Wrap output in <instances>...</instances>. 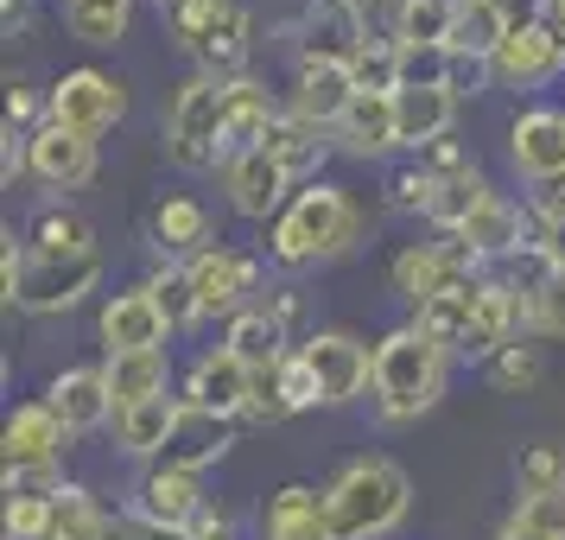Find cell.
Wrapping results in <instances>:
<instances>
[{
    "mask_svg": "<svg viewBox=\"0 0 565 540\" xmlns=\"http://www.w3.org/2000/svg\"><path fill=\"white\" fill-rule=\"evenodd\" d=\"M362 242V210L343 184H306L292 191V204L267 223V255L280 267H318V261L350 255Z\"/></svg>",
    "mask_w": 565,
    "mask_h": 540,
    "instance_id": "cell-1",
    "label": "cell"
},
{
    "mask_svg": "<svg viewBox=\"0 0 565 540\" xmlns=\"http://www.w3.org/2000/svg\"><path fill=\"white\" fill-rule=\"evenodd\" d=\"M331 534L337 540H387L413 509V484L394 458H350L331 484Z\"/></svg>",
    "mask_w": 565,
    "mask_h": 540,
    "instance_id": "cell-2",
    "label": "cell"
},
{
    "mask_svg": "<svg viewBox=\"0 0 565 540\" xmlns=\"http://www.w3.org/2000/svg\"><path fill=\"white\" fill-rule=\"evenodd\" d=\"M445 362H451V350H438L419 325L387 331L382 343H375V388H369V394H375V413H382L387 426L419 420V413L445 394Z\"/></svg>",
    "mask_w": 565,
    "mask_h": 540,
    "instance_id": "cell-3",
    "label": "cell"
},
{
    "mask_svg": "<svg viewBox=\"0 0 565 540\" xmlns=\"http://www.w3.org/2000/svg\"><path fill=\"white\" fill-rule=\"evenodd\" d=\"M230 140V83L223 77H184L172 108H166V153L184 172H216Z\"/></svg>",
    "mask_w": 565,
    "mask_h": 540,
    "instance_id": "cell-4",
    "label": "cell"
},
{
    "mask_svg": "<svg viewBox=\"0 0 565 540\" xmlns=\"http://www.w3.org/2000/svg\"><path fill=\"white\" fill-rule=\"evenodd\" d=\"M166 20H172V39L198 57L204 77H223V83L242 77L248 45H255V20H248L242 0H184Z\"/></svg>",
    "mask_w": 565,
    "mask_h": 540,
    "instance_id": "cell-5",
    "label": "cell"
},
{
    "mask_svg": "<svg viewBox=\"0 0 565 540\" xmlns=\"http://www.w3.org/2000/svg\"><path fill=\"white\" fill-rule=\"evenodd\" d=\"M103 280V255H45L20 242V274H7V306L20 311H71Z\"/></svg>",
    "mask_w": 565,
    "mask_h": 540,
    "instance_id": "cell-6",
    "label": "cell"
},
{
    "mask_svg": "<svg viewBox=\"0 0 565 540\" xmlns=\"http://www.w3.org/2000/svg\"><path fill=\"white\" fill-rule=\"evenodd\" d=\"M121 115H128V83L96 71V64H77V71H64L45 89V121H57L71 134H89V140H103Z\"/></svg>",
    "mask_w": 565,
    "mask_h": 540,
    "instance_id": "cell-7",
    "label": "cell"
},
{
    "mask_svg": "<svg viewBox=\"0 0 565 540\" xmlns=\"http://www.w3.org/2000/svg\"><path fill=\"white\" fill-rule=\"evenodd\" d=\"M210 509L204 496V477L198 470H179V464H153L140 484H134V502L128 515L147 528V534H191V521Z\"/></svg>",
    "mask_w": 565,
    "mask_h": 540,
    "instance_id": "cell-8",
    "label": "cell"
},
{
    "mask_svg": "<svg viewBox=\"0 0 565 540\" xmlns=\"http://www.w3.org/2000/svg\"><path fill=\"white\" fill-rule=\"evenodd\" d=\"M299 350H306L311 375H318L324 407H350L362 388H375V350L356 331H311Z\"/></svg>",
    "mask_w": 565,
    "mask_h": 540,
    "instance_id": "cell-9",
    "label": "cell"
},
{
    "mask_svg": "<svg viewBox=\"0 0 565 540\" xmlns=\"http://www.w3.org/2000/svg\"><path fill=\"white\" fill-rule=\"evenodd\" d=\"M184 267H191V286H198V311L204 318H235L260 293V261L248 248H230V242L204 248V255L184 261Z\"/></svg>",
    "mask_w": 565,
    "mask_h": 540,
    "instance_id": "cell-10",
    "label": "cell"
},
{
    "mask_svg": "<svg viewBox=\"0 0 565 540\" xmlns=\"http://www.w3.org/2000/svg\"><path fill=\"white\" fill-rule=\"evenodd\" d=\"M96 337H103L108 357H121V350H166L172 325H166V311H159L153 286L140 280V286H128V293H108L103 299V311H96Z\"/></svg>",
    "mask_w": 565,
    "mask_h": 540,
    "instance_id": "cell-11",
    "label": "cell"
},
{
    "mask_svg": "<svg viewBox=\"0 0 565 540\" xmlns=\"http://www.w3.org/2000/svg\"><path fill=\"white\" fill-rule=\"evenodd\" d=\"M26 179H39L45 191H83V184L96 179V140L45 121L26 140Z\"/></svg>",
    "mask_w": 565,
    "mask_h": 540,
    "instance_id": "cell-12",
    "label": "cell"
},
{
    "mask_svg": "<svg viewBox=\"0 0 565 540\" xmlns=\"http://www.w3.org/2000/svg\"><path fill=\"white\" fill-rule=\"evenodd\" d=\"M248 401H255V369H248V362H235L230 350H204V357L191 362V375H184V407L216 413V420H242Z\"/></svg>",
    "mask_w": 565,
    "mask_h": 540,
    "instance_id": "cell-13",
    "label": "cell"
},
{
    "mask_svg": "<svg viewBox=\"0 0 565 540\" xmlns=\"http://www.w3.org/2000/svg\"><path fill=\"white\" fill-rule=\"evenodd\" d=\"M223 184H230V210L248 216V223H274V216L292 204V179H286V166L267 153V147L230 159V166H223Z\"/></svg>",
    "mask_w": 565,
    "mask_h": 540,
    "instance_id": "cell-14",
    "label": "cell"
},
{
    "mask_svg": "<svg viewBox=\"0 0 565 540\" xmlns=\"http://www.w3.org/2000/svg\"><path fill=\"white\" fill-rule=\"evenodd\" d=\"M369 45L356 0H311L306 27H299V64H356V52Z\"/></svg>",
    "mask_w": 565,
    "mask_h": 540,
    "instance_id": "cell-15",
    "label": "cell"
},
{
    "mask_svg": "<svg viewBox=\"0 0 565 540\" xmlns=\"http://www.w3.org/2000/svg\"><path fill=\"white\" fill-rule=\"evenodd\" d=\"M509 159L521 179L565 184V115L559 108H521L509 128Z\"/></svg>",
    "mask_w": 565,
    "mask_h": 540,
    "instance_id": "cell-16",
    "label": "cell"
},
{
    "mask_svg": "<svg viewBox=\"0 0 565 540\" xmlns=\"http://www.w3.org/2000/svg\"><path fill=\"white\" fill-rule=\"evenodd\" d=\"M521 325H527V318H521V293H514L509 280H495V274H483V280H477V311H470L463 357L470 362H495L514 343Z\"/></svg>",
    "mask_w": 565,
    "mask_h": 540,
    "instance_id": "cell-17",
    "label": "cell"
},
{
    "mask_svg": "<svg viewBox=\"0 0 565 540\" xmlns=\"http://www.w3.org/2000/svg\"><path fill=\"white\" fill-rule=\"evenodd\" d=\"M565 71V52L559 39L546 32V20H521V27L502 39V52H495V83H509V89H540V83Z\"/></svg>",
    "mask_w": 565,
    "mask_h": 540,
    "instance_id": "cell-18",
    "label": "cell"
},
{
    "mask_svg": "<svg viewBox=\"0 0 565 540\" xmlns=\"http://www.w3.org/2000/svg\"><path fill=\"white\" fill-rule=\"evenodd\" d=\"M260 540H337L331 534V496L311 484H280L260 509Z\"/></svg>",
    "mask_w": 565,
    "mask_h": 540,
    "instance_id": "cell-19",
    "label": "cell"
},
{
    "mask_svg": "<svg viewBox=\"0 0 565 540\" xmlns=\"http://www.w3.org/2000/svg\"><path fill=\"white\" fill-rule=\"evenodd\" d=\"M356 103V77H350V64H299V77H292V115L311 121V128L331 134L343 115Z\"/></svg>",
    "mask_w": 565,
    "mask_h": 540,
    "instance_id": "cell-20",
    "label": "cell"
},
{
    "mask_svg": "<svg viewBox=\"0 0 565 540\" xmlns=\"http://www.w3.org/2000/svg\"><path fill=\"white\" fill-rule=\"evenodd\" d=\"M147 230H153V248L166 261H198L204 248H216V223H210V210L198 204V198H184V191L159 198Z\"/></svg>",
    "mask_w": 565,
    "mask_h": 540,
    "instance_id": "cell-21",
    "label": "cell"
},
{
    "mask_svg": "<svg viewBox=\"0 0 565 540\" xmlns=\"http://www.w3.org/2000/svg\"><path fill=\"white\" fill-rule=\"evenodd\" d=\"M71 445V426L52 413V401H26V407L7 413V470H26V464H57Z\"/></svg>",
    "mask_w": 565,
    "mask_h": 540,
    "instance_id": "cell-22",
    "label": "cell"
},
{
    "mask_svg": "<svg viewBox=\"0 0 565 540\" xmlns=\"http://www.w3.org/2000/svg\"><path fill=\"white\" fill-rule=\"evenodd\" d=\"M45 401H52V413L71 426V433L115 426V394H108V375H103V369H64Z\"/></svg>",
    "mask_w": 565,
    "mask_h": 540,
    "instance_id": "cell-23",
    "label": "cell"
},
{
    "mask_svg": "<svg viewBox=\"0 0 565 540\" xmlns=\"http://www.w3.org/2000/svg\"><path fill=\"white\" fill-rule=\"evenodd\" d=\"M331 147H343V153H356V159L394 153V147H401V115H394V96H356L350 115L331 128Z\"/></svg>",
    "mask_w": 565,
    "mask_h": 540,
    "instance_id": "cell-24",
    "label": "cell"
},
{
    "mask_svg": "<svg viewBox=\"0 0 565 540\" xmlns=\"http://www.w3.org/2000/svg\"><path fill=\"white\" fill-rule=\"evenodd\" d=\"M223 350H230L235 362H248L255 375H267V369H280L292 350H286V318L274 306H248L230 318V331H223Z\"/></svg>",
    "mask_w": 565,
    "mask_h": 540,
    "instance_id": "cell-25",
    "label": "cell"
},
{
    "mask_svg": "<svg viewBox=\"0 0 565 540\" xmlns=\"http://www.w3.org/2000/svg\"><path fill=\"white\" fill-rule=\"evenodd\" d=\"M184 420V394H159V401H140V407L115 413V445L128 458H166V445Z\"/></svg>",
    "mask_w": 565,
    "mask_h": 540,
    "instance_id": "cell-26",
    "label": "cell"
},
{
    "mask_svg": "<svg viewBox=\"0 0 565 540\" xmlns=\"http://www.w3.org/2000/svg\"><path fill=\"white\" fill-rule=\"evenodd\" d=\"M463 242H470L483 261H514L527 242H534V216L495 191V198H489V204L470 216V223H463Z\"/></svg>",
    "mask_w": 565,
    "mask_h": 540,
    "instance_id": "cell-27",
    "label": "cell"
},
{
    "mask_svg": "<svg viewBox=\"0 0 565 540\" xmlns=\"http://www.w3.org/2000/svg\"><path fill=\"white\" fill-rule=\"evenodd\" d=\"M103 375H108V394H115V413L172 394V362H166V350H121V357H103Z\"/></svg>",
    "mask_w": 565,
    "mask_h": 540,
    "instance_id": "cell-28",
    "label": "cell"
},
{
    "mask_svg": "<svg viewBox=\"0 0 565 540\" xmlns=\"http://www.w3.org/2000/svg\"><path fill=\"white\" fill-rule=\"evenodd\" d=\"M387 280H394V293H401L413 311L426 306V299H438L445 286H470V280L451 274V261H445L438 242H407V248L394 255V267H387Z\"/></svg>",
    "mask_w": 565,
    "mask_h": 540,
    "instance_id": "cell-29",
    "label": "cell"
},
{
    "mask_svg": "<svg viewBox=\"0 0 565 540\" xmlns=\"http://www.w3.org/2000/svg\"><path fill=\"white\" fill-rule=\"evenodd\" d=\"M394 115H401V147L426 153L433 140L451 134V121H458V96H451L445 83H438V89H394Z\"/></svg>",
    "mask_w": 565,
    "mask_h": 540,
    "instance_id": "cell-30",
    "label": "cell"
},
{
    "mask_svg": "<svg viewBox=\"0 0 565 540\" xmlns=\"http://www.w3.org/2000/svg\"><path fill=\"white\" fill-rule=\"evenodd\" d=\"M260 147L280 159L292 184H318V166H324V153H331V134L311 128V121H299V115L286 108L280 121L267 128V140H260Z\"/></svg>",
    "mask_w": 565,
    "mask_h": 540,
    "instance_id": "cell-31",
    "label": "cell"
},
{
    "mask_svg": "<svg viewBox=\"0 0 565 540\" xmlns=\"http://www.w3.org/2000/svg\"><path fill=\"white\" fill-rule=\"evenodd\" d=\"M230 438H235V420H216V413L184 407L179 433H172V445H166V458H159V464H179V470H204V464H216L223 452H230Z\"/></svg>",
    "mask_w": 565,
    "mask_h": 540,
    "instance_id": "cell-32",
    "label": "cell"
},
{
    "mask_svg": "<svg viewBox=\"0 0 565 540\" xmlns=\"http://www.w3.org/2000/svg\"><path fill=\"white\" fill-rule=\"evenodd\" d=\"M495 198V184L483 179V172H451V179L433 184V204H426V223H433L438 235H463V223L477 216V210Z\"/></svg>",
    "mask_w": 565,
    "mask_h": 540,
    "instance_id": "cell-33",
    "label": "cell"
},
{
    "mask_svg": "<svg viewBox=\"0 0 565 540\" xmlns=\"http://www.w3.org/2000/svg\"><path fill=\"white\" fill-rule=\"evenodd\" d=\"M470 311H477V280H470V286H445L438 299H426V306L413 311V325L433 337L438 350L463 357V337H470Z\"/></svg>",
    "mask_w": 565,
    "mask_h": 540,
    "instance_id": "cell-34",
    "label": "cell"
},
{
    "mask_svg": "<svg viewBox=\"0 0 565 540\" xmlns=\"http://www.w3.org/2000/svg\"><path fill=\"white\" fill-rule=\"evenodd\" d=\"M26 248H45V255H96V230H89V216H77V210L45 204L32 216Z\"/></svg>",
    "mask_w": 565,
    "mask_h": 540,
    "instance_id": "cell-35",
    "label": "cell"
},
{
    "mask_svg": "<svg viewBox=\"0 0 565 540\" xmlns=\"http://www.w3.org/2000/svg\"><path fill=\"white\" fill-rule=\"evenodd\" d=\"M458 0H394V45H451Z\"/></svg>",
    "mask_w": 565,
    "mask_h": 540,
    "instance_id": "cell-36",
    "label": "cell"
},
{
    "mask_svg": "<svg viewBox=\"0 0 565 540\" xmlns=\"http://www.w3.org/2000/svg\"><path fill=\"white\" fill-rule=\"evenodd\" d=\"M64 20H71V39H83V45H121L134 0H64Z\"/></svg>",
    "mask_w": 565,
    "mask_h": 540,
    "instance_id": "cell-37",
    "label": "cell"
},
{
    "mask_svg": "<svg viewBox=\"0 0 565 540\" xmlns=\"http://www.w3.org/2000/svg\"><path fill=\"white\" fill-rule=\"evenodd\" d=\"M52 540H115V521H108V509L89 496V489H64L57 496V515H52Z\"/></svg>",
    "mask_w": 565,
    "mask_h": 540,
    "instance_id": "cell-38",
    "label": "cell"
},
{
    "mask_svg": "<svg viewBox=\"0 0 565 540\" xmlns=\"http://www.w3.org/2000/svg\"><path fill=\"white\" fill-rule=\"evenodd\" d=\"M565 489V445L559 438H546V445H527L521 458H514V496L527 502V496H553Z\"/></svg>",
    "mask_w": 565,
    "mask_h": 540,
    "instance_id": "cell-39",
    "label": "cell"
},
{
    "mask_svg": "<svg viewBox=\"0 0 565 540\" xmlns=\"http://www.w3.org/2000/svg\"><path fill=\"white\" fill-rule=\"evenodd\" d=\"M147 286H153V299H159V311H166V325H172V331H184V325H198V318H204V311H198V286H191V267H184V261H166Z\"/></svg>",
    "mask_w": 565,
    "mask_h": 540,
    "instance_id": "cell-40",
    "label": "cell"
},
{
    "mask_svg": "<svg viewBox=\"0 0 565 540\" xmlns=\"http://www.w3.org/2000/svg\"><path fill=\"white\" fill-rule=\"evenodd\" d=\"M350 77H356V96H394L401 89V52L387 39H369L350 64Z\"/></svg>",
    "mask_w": 565,
    "mask_h": 540,
    "instance_id": "cell-41",
    "label": "cell"
},
{
    "mask_svg": "<svg viewBox=\"0 0 565 540\" xmlns=\"http://www.w3.org/2000/svg\"><path fill=\"white\" fill-rule=\"evenodd\" d=\"M521 318H527V331H540V337H565V267H553V274L521 299Z\"/></svg>",
    "mask_w": 565,
    "mask_h": 540,
    "instance_id": "cell-42",
    "label": "cell"
},
{
    "mask_svg": "<svg viewBox=\"0 0 565 540\" xmlns=\"http://www.w3.org/2000/svg\"><path fill=\"white\" fill-rule=\"evenodd\" d=\"M527 216H534V248L553 261V267H565V184H553L546 198H534Z\"/></svg>",
    "mask_w": 565,
    "mask_h": 540,
    "instance_id": "cell-43",
    "label": "cell"
},
{
    "mask_svg": "<svg viewBox=\"0 0 565 540\" xmlns=\"http://www.w3.org/2000/svg\"><path fill=\"white\" fill-rule=\"evenodd\" d=\"M401 52V89H438L451 77V45H394Z\"/></svg>",
    "mask_w": 565,
    "mask_h": 540,
    "instance_id": "cell-44",
    "label": "cell"
},
{
    "mask_svg": "<svg viewBox=\"0 0 565 540\" xmlns=\"http://www.w3.org/2000/svg\"><path fill=\"white\" fill-rule=\"evenodd\" d=\"M274 375V394H280L292 413H306V407H324V394H318V375H311V362L306 350H292V357L280 362V369H267Z\"/></svg>",
    "mask_w": 565,
    "mask_h": 540,
    "instance_id": "cell-45",
    "label": "cell"
},
{
    "mask_svg": "<svg viewBox=\"0 0 565 540\" xmlns=\"http://www.w3.org/2000/svg\"><path fill=\"white\" fill-rule=\"evenodd\" d=\"M57 502L45 496H7V540H52Z\"/></svg>",
    "mask_w": 565,
    "mask_h": 540,
    "instance_id": "cell-46",
    "label": "cell"
},
{
    "mask_svg": "<svg viewBox=\"0 0 565 540\" xmlns=\"http://www.w3.org/2000/svg\"><path fill=\"white\" fill-rule=\"evenodd\" d=\"M489 382H495V388H514V394H527V388L540 382V357H534V343H509L502 357L489 362Z\"/></svg>",
    "mask_w": 565,
    "mask_h": 540,
    "instance_id": "cell-47",
    "label": "cell"
},
{
    "mask_svg": "<svg viewBox=\"0 0 565 540\" xmlns=\"http://www.w3.org/2000/svg\"><path fill=\"white\" fill-rule=\"evenodd\" d=\"M489 83H495V57H477V52H451V77H445V89L451 96H483Z\"/></svg>",
    "mask_w": 565,
    "mask_h": 540,
    "instance_id": "cell-48",
    "label": "cell"
},
{
    "mask_svg": "<svg viewBox=\"0 0 565 540\" xmlns=\"http://www.w3.org/2000/svg\"><path fill=\"white\" fill-rule=\"evenodd\" d=\"M433 172L426 166H407V172H394L387 179V204L394 210H413V216H426V204H433Z\"/></svg>",
    "mask_w": 565,
    "mask_h": 540,
    "instance_id": "cell-49",
    "label": "cell"
},
{
    "mask_svg": "<svg viewBox=\"0 0 565 540\" xmlns=\"http://www.w3.org/2000/svg\"><path fill=\"white\" fill-rule=\"evenodd\" d=\"M64 470L57 464H26V470H7V496H45V502H57L64 496Z\"/></svg>",
    "mask_w": 565,
    "mask_h": 540,
    "instance_id": "cell-50",
    "label": "cell"
},
{
    "mask_svg": "<svg viewBox=\"0 0 565 540\" xmlns=\"http://www.w3.org/2000/svg\"><path fill=\"white\" fill-rule=\"evenodd\" d=\"M514 515H521V521H534L540 534L565 540V489H553V496H527V502H514Z\"/></svg>",
    "mask_w": 565,
    "mask_h": 540,
    "instance_id": "cell-51",
    "label": "cell"
},
{
    "mask_svg": "<svg viewBox=\"0 0 565 540\" xmlns=\"http://www.w3.org/2000/svg\"><path fill=\"white\" fill-rule=\"evenodd\" d=\"M426 172H433V179H451V172H477V166H470V159H463V147L445 134V140H433V147H426Z\"/></svg>",
    "mask_w": 565,
    "mask_h": 540,
    "instance_id": "cell-52",
    "label": "cell"
},
{
    "mask_svg": "<svg viewBox=\"0 0 565 540\" xmlns=\"http://www.w3.org/2000/svg\"><path fill=\"white\" fill-rule=\"evenodd\" d=\"M184 540H235V521L223 509H204L198 521H191V534H184Z\"/></svg>",
    "mask_w": 565,
    "mask_h": 540,
    "instance_id": "cell-53",
    "label": "cell"
},
{
    "mask_svg": "<svg viewBox=\"0 0 565 540\" xmlns=\"http://www.w3.org/2000/svg\"><path fill=\"white\" fill-rule=\"evenodd\" d=\"M534 13L546 20V32L559 39V52H565V0H534Z\"/></svg>",
    "mask_w": 565,
    "mask_h": 540,
    "instance_id": "cell-54",
    "label": "cell"
},
{
    "mask_svg": "<svg viewBox=\"0 0 565 540\" xmlns=\"http://www.w3.org/2000/svg\"><path fill=\"white\" fill-rule=\"evenodd\" d=\"M495 540H553V534H540L534 521H521V515H509V521L495 528Z\"/></svg>",
    "mask_w": 565,
    "mask_h": 540,
    "instance_id": "cell-55",
    "label": "cell"
},
{
    "mask_svg": "<svg viewBox=\"0 0 565 540\" xmlns=\"http://www.w3.org/2000/svg\"><path fill=\"white\" fill-rule=\"evenodd\" d=\"M7 27H26V0H7Z\"/></svg>",
    "mask_w": 565,
    "mask_h": 540,
    "instance_id": "cell-56",
    "label": "cell"
},
{
    "mask_svg": "<svg viewBox=\"0 0 565 540\" xmlns=\"http://www.w3.org/2000/svg\"><path fill=\"white\" fill-rule=\"evenodd\" d=\"M356 7H382V0H356Z\"/></svg>",
    "mask_w": 565,
    "mask_h": 540,
    "instance_id": "cell-57",
    "label": "cell"
}]
</instances>
